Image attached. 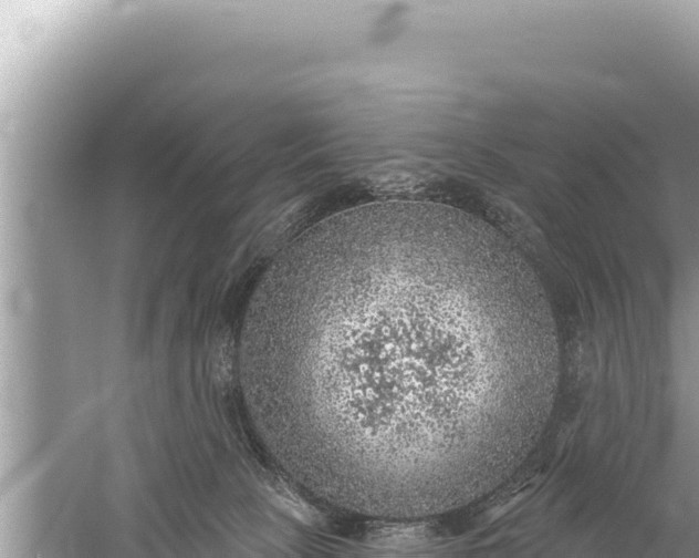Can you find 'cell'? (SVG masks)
I'll return each instance as SVG.
<instances>
[{"label":"cell","instance_id":"1","mask_svg":"<svg viewBox=\"0 0 699 558\" xmlns=\"http://www.w3.org/2000/svg\"><path fill=\"white\" fill-rule=\"evenodd\" d=\"M526 280L451 207L386 202L323 220L258 288L246 335L257 411L304 477L368 509L449 502L458 448L533 385Z\"/></svg>","mask_w":699,"mask_h":558}]
</instances>
